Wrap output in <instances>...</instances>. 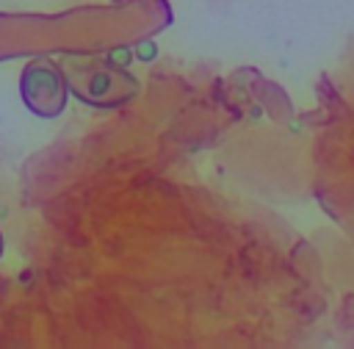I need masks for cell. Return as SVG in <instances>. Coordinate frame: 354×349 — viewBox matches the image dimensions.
Listing matches in <instances>:
<instances>
[{"mask_svg": "<svg viewBox=\"0 0 354 349\" xmlns=\"http://www.w3.org/2000/svg\"><path fill=\"white\" fill-rule=\"evenodd\" d=\"M61 69L69 91L94 108H116L138 94V80L124 66L94 53H64Z\"/></svg>", "mask_w": 354, "mask_h": 349, "instance_id": "1", "label": "cell"}, {"mask_svg": "<svg viewBox=\"0 0 354 349\" xmlns=\"http://www.w3.org/2000/svg\"><path fill=\"white\" fill-rule=\"evenodd\" d=\"M19 97L25 108L41 119H55L64 114L69 100V83L64 69L50 55H36L22 66L19 75Z\"/></svg>", "mask_w": 354, "mask_h": 349, "instance_id": "2", "label": "cell"}, {"mask_svg": "<svg viewBox=\"0 0 354 349\" xmlns=\"http://www.w3.org/2000/svg\"><path fill=\"white\" fill-rule=\"evenodd\" d=\"M3 247H6V244H3V235H0V258H3Z\"/></svg>", "mask_w": 354, "mask_h": 349, "instance_id": "3", "label": "cell"}]
</instances>
